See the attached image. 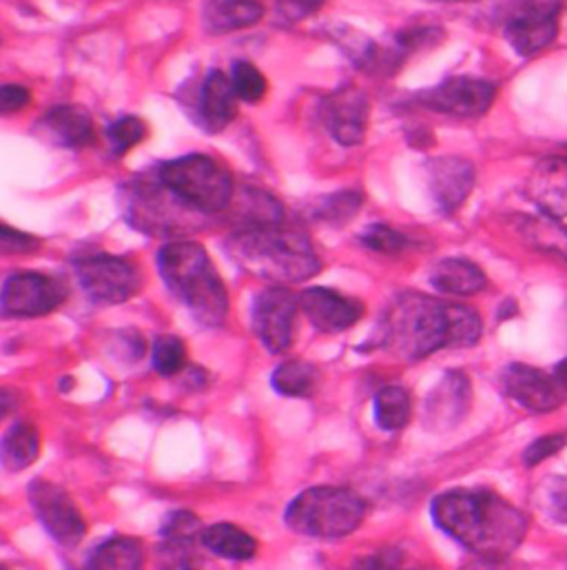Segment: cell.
I'll return each instance as SVG.
<instances>
[{
    "label": "cell",
    "mask_w": 567,
    "mask_h": 570,
    "mask_svg": "<svg viewBox=\"0 0 567 570\" xmlns=\"http://www.w3.org/2000/svg\"><path fill=\"white\" fill-rule=\"evenodd\" d=\"M528 198L544 216L567 218V156L544 158L528 180Z\"/></svg>",
    "instance_id": "obj_19"
},
{
    "label": "cell",
    "mask_w": 567,
    "mask_h": 570,
    "mask_svg": "<svg viewBox=\"0 0 567 570\" xmlns=\"http://www.w3.org/2000/svg\"><path fill=\"white\" fill-rule=\"evenodd\" d=\"M539 500L546 515L559 524H567V478H550L539 489Z\"/></svg>",
    "instance_id": "obj_36"
},
{
    "label": "cell",
    "mask_w": 567,
    "mask_h": 570,
    "mask_svg": "<svg viewBox=\"0 0 567 570\" xmlns=\"http://www.w3.org/2000/svg\"><path fill=\"white\" fill-rule=\"evenodd\" d=\"M435 524L455 542L497 562L513 556L526 540L530 518L488 489H457L432 502Z\"/></svg>",
    "instance_id": "obj_2"
},
{
    "label": "cell",
    "mask_w": 567,
    "mask_h": 570,
    "mask_svg": "<svg viewBox=\"0 0 567 570\" xmlns=\"http://www.w3.org/2000/svg\"><path fill=\"white\" fill-rule=\"evenodd\" d=\"M299 308L295 297L284 286H271L258 293L251 308L253 331L271 353H284L292 344V326Z\"/></svg>",
    "instance_id": "obj_13"
},
{
    "label": "cell",
    "mask_w": 567,
    "mask_h": 570,
    "mask_svg": "<svg viewBox=\"0 0 567 570\" xmlns=\"http://www.w3.org/2000/svg\"><path fill=\"white\" fill-rule=\"evenodd\" d=\"M326 0H278L276 11L284 22H299L324 7Z\"/></svg>",
    "instance_id": "obj_39"
},
{
    "label": "cell",
    "mask_w": 567,
    "mask_h": 570,
    "mask_svg": "<svg viewBox=\"0 0 567 570\" xmlns=\"http://www.w3.org/2000/svg\"><path fill=\"white\" fill-rule=\"evenodd\" d=\"M2 570H7V569H2Z\"/></svg>",
    "instance_id": "obj_46"
},
{
    "label": "cell",
    "mask_w": 567,
    "mask_h": 570,
    "mask_svg": "<svg viewBox=\"0 0 567 570\" xmlns=\"http://www.w3.org/2000/svg\"><path fill=\"white\" fill-rule=\"evenodd\" d=\"M40 455L38 429L29 422H16L0 442V462L7 471L18 473L31 466Z\"/></svg>",
    "instance_id": "obj_25"
},
{
    "label": "cell",
    "mask_w": 567,
    "mask_h": 570,
    "mask_svg": "<svg viewBox=\"0 0 567 570\" xmlns=\"http://www.w3.org/2000/svg\"><path fill=\"white\" fill-rule=\"evenodd\" d=\"M76 278L89 299L98 304H120L131 299L140 286L142 274L129 258L111 254H93L73 263Z\"/></svg>",
    "instance_id": "obj_8"
},
{
    "label": "cell",
    "mask_w": 567,
    "mask_h": 570,
    "mask_svg": "<svg viewBox=\"0 0 567 570\" xmlns=\"http://www.w3.org/2000/svg\"><path fill=\"white\" fill-rule=\"evenodd\" d=\"M31 100V94L22 87V85H2V91H0V111L2 116H9V114H16L20 109H24Z\"/></svg>",
    "instance_id": "obj_40"
},
{
    "label": "cell",
    "mask_w": 567,
    "mask_h": 570,
    "mask_svg": "<svg viewBox=\"0 0 567 570\" xmlns=\"http://www.w3.org/2000/svg\"><path fill=\"white\" fill-rule=\"evenodd\" d=\"M361 207V194L359 191H341L335 194L330 198H324L317 209L315 216L328 223H346L348 218H352Z\"/></svg>",
    "instance_id": "obj_35"
},
{
    "label": "cell",
    "mask_w": 567,
    "mask_h": 570,
    "mask_svg": "<svg viewBox=\"0 0 567 570\" xmlns=\"http://www.w3.org/2000/svg\"><path fill=\"white\" fill-rule=\"evenodd\" d=\"M158 269L171 293L209 326H222L229 313V293L207 249L198 243L176 240L160 249Z\"/></svg>",
    "instance_id": "obj_4"
},
{
    "label": "cell",
    "mask_w": 567,
    "mask_h": 570,
    "mask_svg": "<svg viewBox=\"0 0 567 570\" xmlns=\"http://www.w3.org/2000/svg\"><path fill=\"white\" fill-rule=\"evenodd\" d=\"M238 94L231 78L222 71H211L198 96V125L209 134L227 129L238 116Z\"/></svg>",
    "instance_id": "obj_20"
},
{
    "label": "cell",
    "mask_w": 567,
    "mask_h": 570,
    "mask_svg": "<svg viewBox=\"0 0 567 570\" xmlns=\"http://www.w3.org/2000/svg\"><path fill=\"white\" fill-rule=\"evenodd\" d=\"M430 2H475V0H430Z\"/></svg>",
    "instance_id": "obj_44"
},
{
    "label": "cell",
    "mask_w": 567,
    "mask_h": 570,
    "mask_svg": "<svg viewBox=\"0 0 567 570\" xmlns=\"http://www.w3.org/2000/svg\"><path fill=\"white\" fill-rule=\"evenodd\" d=\"M156 176L193 212L213 216L233 200V178L213 158L189 154L158 167Z\"/></svg>",
    "instance_id": "obj_7"
},
{
    "label": "cell",
    "mask_w": 567,
    "mask_h": 570,
    "mask_svg": "<svg viewBox=\"0 0 567 570\" xmlns=\"http://www.w3.org/2000/svg\"><path fill=\"white\" fill-rule=\"evenodd\" d=\"M29 502L44 531L60 547L71 549L84 540L87 522L62 487L47 480H33L29 484Z\"/></svg>",
    "instance_id": "obj_10"
},
{
    "label": "cell",
    "mask_w": 567,
    "mask_h": 570,
    "mask_svg": "<svg viewBox=\"0 0 567 570\" xmlns=\"http://www.w3.org/2000/svg\"><path fill=\"white\" fill-rule=\"evenodd\" d=\"M271 382L284 397H308L317 384V368L304 360H288L276 368Z\"/></svg>",
    "instance_id": "obj_29"
},
{
    "label": "cell",
    "mask_w": 567,
    "mask_h": 570,
    "mask_svg": "<svg viewBox=\"0 0 567 570\" xmlns=\"http://www.w3.org/2000/svg\"><path fill=\"white\" fill-rule=\"evenodd\" d=\"M430 285L444 295H475L486 288L488 278L466 258H446L432 267Z\"/></svg>",
    "instance_id": "obj_23"
},
{
    "label": "cell",
    "mask_w": 567,
    "mask_h": 570,
    "mask_svg": "<svg viewBox=\"0 0 567 570\" xmlns=\"http://www.w3.org/2000/svg\"><path fill=\"white\" fill-rule=\"evenodd\" d=\"M561 0H517L506 18V40L519 56H535L559 33Z\"/></svg>",
    "instance_id": "obj_9"
},
{
    "label": "cell",
    "mask_w": 567,
    "mask_h": 570,
    "mask_svg": "<svg viewBox=\"0 0 567 570\" xmlns=\"http://www.w3.org/2000/svg\"><path fill=\"white\" fill-rule=\"evenodd\" d=\"M468 570H488V569H468Z\"/></svg>",
    "instance_id": "obj_45"
},
{
    "label": "cell",
    "mask_w": 567,
    "mask_h": 570,
    "mask_svg": "<svg viewBox=\"0 0 567 570\" xmlns=\"http://www.w3.org/2000/svg\"><path fill=\"white\" fill-rule=\"evenodd\" d=\"M67 297V288L44 274L20 272L11 274L0 295L4 317H40L56 311Z\"/></svg>",
    "instance_id": "obj_12"
},
{
    "label": "cell",
    "mask_w": 567,
    "mask_h": 570,
    "mask_svg": "<svg viewBox=\"0 0 567 570\" xmlns=\"http://www.w3.org/2000/svg\"><path fill=\"white\" fill-rule=\"evenodd\" d=\"M501 389L513 402L533 413H550L559 409L564 395L555 377L521 362H513L501 371Z\"/></svg>",
    "instance_id": "obj_15"
},
{
    "label": "cell",
    "mask_w": 567,
    "mask_h": 570,
    "mask_svg": "<svg viewBox=\"0 0 567 570\" xmlns=\"http://www.w3.org/2000/svg\"><path fill=\"white\" fill-rule=\"evenodd\" d=\"M42 131L56 145L84 149L96 142V129L89 111L78 105H58L42 118Z\"/></svg>",
    "instance_id": "obj_21"
},
{
    "label": "cell",
    "mask_w": 567,
    "mask_h": 570,
    "mask_svg": "<svg viewBox=\"0 0 567 570\" xmlns=\"http://www.w3.org/2000/svg\"><path fill=\"white\" fill-rule=\"evenodd\" d=\"M227 252L247 274L273 286L310 281L321 269L310 238L284 223L242 227L229 236Z\"/></svg>",
    "instance_id": "obj_3"
},
{
    "label": "cell",
    "mask_w": 567,
    "mask_h": 570,
    "mask_svg": "<svg viewBox=\"0 0 567 570\" xmlns=\"http://www.w3.org/2000/svg\"><path fill=\"white\" fill-rule=\"evenodd\" d=\"M410 393L401 386H384L375 395V422L384 431H399L410 422Z\"/></svg>",
    "instance_id": "obj_27"
},
{
    "label": "cell",
    "mask_w": 567,
    "mask_h": 570,
    "mask_svg": "<svg viewBox=\"0 0 567 570\" xmlns=\"http://www.w3.org/2000/svg\"><path fill=\"white\" fill-rule=\"evenodd\" d=\"M472 404V384L466 373L448 371L426 397L424 424L430 431L446 433L464 422Z\"/></svg>",
    "instance_id": "obj_17"
},
{
    "label": "cell",
    "mask_w": 567,
    "mask_h": 570,
    "mask_svg": "<svg viewBox=\"0 0 567 570\" xmlns=\"http://www.w3.org/2000/svg\"><path fill=\"white\" fill-rule=\"evenodd\" d=\"M231 82L236 87L238 98L245 100V102H251V105L260 102L267 96V91H269V82L262 76V71L256 65L247 62V60H238L233 65Z\"/></svg>",
    "instance_id": "obj_33"
},
{
    "label": "cell",
    "mask_w": 567,
    "mask_h": 570,
    "mask_svg": "<svg viewBox=\"0 0 567 570\" xmlns=\"http://www.w3.org/2000/svg\"><path fill=\"white\" fill-rule=\"evenodd\" d=\"M200 544L211 551L218 558L233 560V562H247L258 556V542L253 535L242 531L236 524L222 522L207 527L200 535Z\"/></svg>",
    "instance_id": "obj_24"
},
{
    "label": "cell",
    "mask_w": 567,
    "mask_h": 570,
    "mask_svg": "<svg viewBox=\"0 0 567 570\" xmlns=\"http://www.w3.org/2000/svg\"><path fill=\"white\" fill-rule=\"evenodd\" d=\"M368 98L355 87H341L326 96L319 105V118L335 142L355 147L366 138Z\"/></svg>",
    "instance_id": "obj_14"
},
{
    "label": "cell",
    "mask_w": 567,
    "mask_h": 570,
    "mask_svg": "<svg viewBox=\"0 0 567 570\" xmlns=\"http://www.w3.org/2000/svg\"><path fill=\"white\" fill-rule=\"evenodd\" d=\"M171 553V558L162 564L160 570H196L191 567V562L182 556L185 551H176V549H167Z\"/></svg>",
    "instance_id": "obj_42"
},
{
    "label": "cell",
    "mask_w": 567,
    "mask_h": 570,
    "mask_svg": "<svg viewBox=\"0 0 567 570\" xmlns=\"http://www.w3.org/2000/svg\"><path fill=\"white\" fill-rule=\"evenodd\" d=\"M350 570H401L399 569V556L395 551H384L375 556H364L357 562H352Z\"/></svg>",
    "instance_id": "obj_41"
},
{
    "label": "cell",
    "mask_w": 567,
    "mask_h": 570,
    "mask_svg": "<svg viewBox=\"0 0 567 570\" xmlns=\"http://www.w3.org/2000/svg\"><path fill=\"white\" fill-rule=\"evenodd\" d=\"M38 247H40L38 238H33L29 234H22V232H16L9 225L0 227V249H2L4 256H9V254H31Z\"/></svg>",
    "instance_id": "obj_38"
},
{
    "label": "cell",
    "mask_w": 567,
    "mask_h": 570,
    "mask_svg": "<svg viewBox=\"0 0 567 570\" xmlns=\"http://www.w3.org/2000/svg\"><path fill=\"white\" fill-rule=\"evenodd\" d=\"M359 240L366 249L384 254V256H397V254H404L406 249H410V238L388 225H370L359 236Z\"/></svg>",
    "instance_id": "obj_34"
},
{
    "label": "cell",
    "mask_w": 567,
    "mask_h": 570,
    "mask_svg": "<svg viewBox=\"0 0 567 570\" xmlns=\"http://www.w3.org/2000/svg\"><path fill=\"white\" fill-rule=\"evenodd\" d=\"M149 129H147V122L138 116H125V118H118L116 122H111L107 127V142H109V149L116 158H122L127 156L133 147H138L140 142H145Z\"/></svg>",
    "instance_id": "obj_31"
},
{
    "label": "cell",
    "mask_w": 567,
    "mask_h": 570,
    "mask_svg": "<svg viewBox=\"0 0 567 570\" xmlns=\"http://www.w3.org/2000/svg\"><path fill=\"white\" fill-rule=\"evenodd\" d=\"M297 297L301 313L319 333H341L357 324L364 315V304L359 299L332 288L312 286L301 291Z\"/></svg>",
    "instance_id": "obj_16"
},
{
    "label": "cell",
    "mask_w": 567,
    "mask_h": 570,
    "mask_svg": "<svg viewBox=\"0 0 567 570\" xmlns=\"http://www.w3.org/2000/svg\"><path fill=\"white\" fill-rule=\"evenodd\" d=\"M497 98V87L481 78L457 76L426 89L417 96V102L435 114L455 118H477L484 116Z\"/></svg>",
    "instance_id": "obj_11"
},
{
    "label": "cell",
    "mask_w": 567,
    "mask_h": 570,
    "mask_svg": "<svg viewBox=\"0 0 567 570\" xmlns=\"http://www.w3.org/2000/svg\"><path fill=\"white\" fill-rule=\"evenodd\" d=\"M366 518L364 500L337 487H312L299 493L286 509L290 531L315 540H341L355 533Z\"/></svg>",
    "instance_id": "obj_5"
},
{
    "label": "cell",
    "mask_w": 567,
    "mask_h": 570,
    "mask_svg": "<svg viewBox=\"0 0 567 570\" xmlns=\"http://www.w3.org/2000/svg\"><path fill=\"white\" fill-rule=\"evenodd\" d=\"M145 549L136 538L116 535L100 542L89 558L87 570H142Z\"/></svg>",
    "instance_id": "obj_26"
},
{
    "label": "cell",
    "mask_w": 567,
    "mask_h": 570,
    "mask_svg": "<svg viewBox=\"0 0 567 570\" xmlns=\"http://www.w3.org/2000/svg\"><path fill=\"white\" fill-rule=\"evenodd\" d=\"M521 234L533 247L567 261V227L557 218H526L521 223Z\"/></svg>",
    "instance_id": "obj_28"
},
{
    "label": "cell",
    "mask_w": 567,
    "mask_h": 570,
    "mask_svg": "<svg viewBox=\"0 0 567 570\" xmlns=\"http://www.w3.org/2000/svg\"><path fill=\"white\" fill-rule=\"evenodd\" d=\"M567 444L566 433H550L539 440H535L526 451H524V464L526 466H539L541 462L555 458L557 453L564 451Z\"/></svg>",
    "instance_id": "obj_37"
},
{
    "label": "cell",
    "mask_w": 567,
    "mask_h": 570,
    "mask_svg": "<svg viewBox=\"0 0 567 570\" xmlns=\"http://www.w3.org/2000/svg\"><path fill=\"white\" fill-rule=\"evenodd\" d=\"M205 529H200V520L189 511H176L165 518L160 527V535L165 540L167 549L187 551L196 540L200 542Z\"/></svg>",
    "instance_id": "obj_30"
},
{
    "label": "cell",
    "mask_w": 567,
    "mask_h": 570,
    "mask_svg": "<svg viewBox=\"0 0 567 570\" xmlns=\"http://www.w3.org/2000/svg\"><path fill=\"white\" fill-rule=\"evenodd\" d=\"M262 18V0H205L202 7V24L213 36L249 29Z\"/></svg>",
    "instance_id": "obj_22"
},
{
    "label": "cell",
    "mask_w": 567,
    "mask_h": 570,
    "mask_svg": "<svg viewBox=\"0 0 567 570\" xmlns=\"http://www.w3.org/2000/svg\"><path fill=\"white\" fill-rule=\"evenodd\" d=\"M479 337L481 317L472 306L421 293L399 295L379 324V344L408 362L450 346H475Z\"/></svg>",
    "instance_id": "obj_1"
},
{
    "label": "cell",
    "mask_w": 567,
    "mask_h": 570,
    "mask_svg": "<svg viewBox=\"0 0 567 570\" xmlns=\"http://www.w3.org/2000/svg\"><path fill=\"white\" fill-rule=\"evenodd\" d=\"M187 366V346L176 335H160L153 344V368L165 375L173 377L182 373Z\"/></svg>",
    "instance_id": "obj_32"
},
{
    "label": "cell",
    "mask_w": 567,
    "mask_h": 570,
    "mask_svg": "<svg viewBox=\"0 0 567 570\" xmlns=\"http://www.w3.org/2000/svg\"><path fill=\"white\" fill-rule=\"evenodd\" d=\"M555 380H557L559 389H561L564 393H567V357L564 362L557 364V368H555Z\"/></svg>",
    "instance_id": "obj_43"
},
{
    "label": "cell",
    "mask_w": 567,
    "mask_h": 570,
    "mask_svg": "<svg viewBox=\"0 0 567 570\" xmlns=\"http://www.w3.org/2000/svg\"><path fill=\"white\" fill-rule=\"evenodd\" d=\"M122 203L129 225L156 238L187 236L198 229L205 218L187 207L158 176L127 185L122 189Z\"/></svg>",
    "instance_id": "obj_6"
},
{
    "label": "cell",
    "mask_w": 567,
    "mask_h": 570,
    "mask_svg": "<svg viewBox=\"0 0 567 570\" xmlns=\"http://www.w3.org/2000/svg\"><path fill=\"white\" fill-rule=\"evenodd\" d=\"M428 185L437 209L446 216L461 209L475 187V167L466 158L444 156L428 163Z\"/></svg>",
    "instance_id": "obj_18"
}]
</instances>
